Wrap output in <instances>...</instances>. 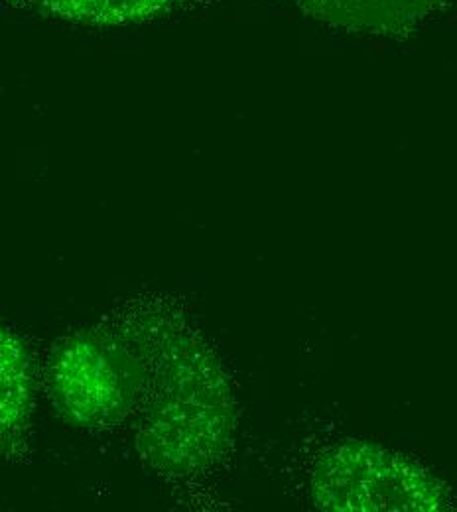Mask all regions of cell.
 Instances as JSON below:
<instances>
[{"label": "cell", "mask_w": 457, "mask_h": 512, "mask_svg": "<svg viewBox=\"0 0 457 512\" xmlns=\"http://www.w3.org/2000/svg\"><path fill=\"white\" fill-rule=\"evenodd\" d=\"M30 375L22 347L0 331V434L12 430L26 414Z\"/></svg>", "instance_id": "cell-4"}, {"label": "cell", "mask_w": 457, "mask_h": 512, "mask_svg": "<svg viewBox=\"0 0 457 512\" xmlns=\"http://www.w3.org/2000/svg\"><path fill=\"white\" fill-rule=\"evenodd\" d=\"M113 347L75 343L58 363L56 388L66 410L77 418H105L125 408L132 377Z\"/></svg>", "instance_id": "cell-2"}, {"label": "cell", "mask_w": 457, "mask_h": 512, "mask_svg": "<svg viewBox=\"0 0 457 512\" xmlns=\"http://www.w3.org/2000/svg\"><path fill=\"white\" fill-rule=\"evenodd\" d=\"M322 507L335 511H436L444 487L418 465L371 444L324 455L314 479Z\"/></svg>", "instance_id": "cell-1"}, {"label": "cell", "mask_w": 457, "mask_h": 512, "mask_svg": "<svg viewBox=\"0 0 457 512\" xmlns=\"http://www.w3.org/2000/svg\"><path fill=\"white\" fill-rule=\"evenodd\" d=\"M8 4L48 20L79 28L119 30L152 22L168 14L180 0H6Z\"/></svg>", "instance_id": "cell-3"}]
</instances>
